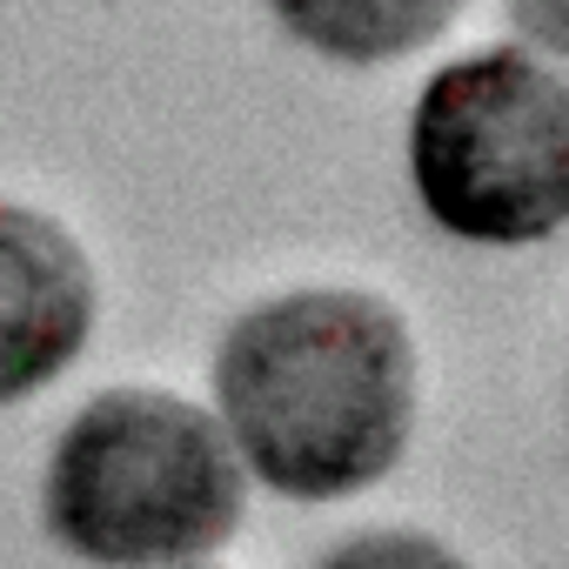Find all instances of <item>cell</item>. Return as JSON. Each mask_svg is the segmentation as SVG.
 I'll list each match as a JSON object with an SVG mask.
<instances>
[{
  "label": "cell",
  "instance_id": "8992f818",
  "mask_svg": "<svg viewBox=\"0 0 569 569\" xmlns=\"http://www.w3.org/2000/svg\"><path fill=\"white\" fill-rule=\"evenodd\" d=\"M316 569H469V562L422 529H362V536L336 542Z\"/></svg>",
  "mask_w": 569,
  "mask_h": 569
},
{
  "label": "cell",
  "instance_id": "277c9868",
  "mask_svg": "<svg viewBox=\"0 0 569 569\" xmlns=\"http://www.w3.org/2000/svg\"><path fill=\"white\" fill-rule=\"evenodd\" d=\"M101 289L81 241L21 201H0V409L48 389L94 336Z\"/></svg>",
  "mask_w": 569,
  "mask_h": 569
},
{
  "label": "cell",
  "instance_id": "3957f363",
  "mask_svg": "<svg viewBox=\"0 0 569 569\" xmlns=\"http://www.w3.org/2000/svg\"><path fill=\"white\" fill-rule=\"evenodd\" d=\"M409 188L469 248H536L569 228V74L536 48L442 61L409 108Z\"/></svg>",
  "mask_w": 569,
  "mask_h": 569
},
{
  "label": "cell",
  "instance_id": "ba28073f",
  "mask_svg": "<svg viewBox=\"0 0 569 569\" xmlns=\"http://www.w3.org/2000/svg\"><path fill=\"white\" fill-rule=\"evenodd\" d=\"M181 569H201V562H181Z\"/></svg>",
  "mask_w": 569,
  "mask_h": 569
},
{
  "label": "cell",
  "instance_id": "7a4b0ae2",
  "mask_svg": "<svg viewBox=\"0 0 569 569\" xmlns=\"http://www.w3.org/2000/svg\"><path fill=\"white\" fill-rule=\"evenodd\" d=\"M228 422L168 389H108L54 442L41 509L61 549L101 569H181L241 522Z\"/></svg>",
  "mask_w": 569,
  "mask_h": 569
},
{
  "label": "cell",
  "instance_id": "5b68a950",
  "mask_svg": "<svg viewBox=\"0 0 569 569\" xmlns=\"http://www.w3.org/2000/svg\"><path fill=\"white\" fill-rule=\"evenodd\" d=\"M462 8L469 0H268L281 34L342 68L409 61L436 34H449Z\"/></svg>",
  "mask_w": 569,
  "mask_h": 569
},
{
  "label": "cell",
  "instance_id": "6da1fadb",
  "mask_svg": "<svg viewBox=\"0 0 569 569\" xmlns=\"http://www.w3.org/2000/svg\"><path fill=\"white\" fill-rule=\"evenodd\" d=\"M416 336L369 289H289L228 322L214 396L241 462L296 502L376 489L416 436Z\"/></svg>",
  "mask_w": 569,
  "mask_h": 569
},
{
  "label": "cell",
  "instance_id": "52a82bcc",
  "mask_svg": "<svg viewBox=\"0 0 569 569\" xmlns=\"http://www.w3.org/2000/svg\"><path fill=\"white\" fill-rule=\"evenodd\" d=\"M502 14H509V28L536 54H549L556 68H569V0H502Z\"/></svg>",
  "mask_w": 569,
  "mask_h": 569
}]
</instances>
